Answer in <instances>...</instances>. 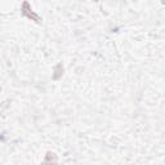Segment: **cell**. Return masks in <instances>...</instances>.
<instances>
[]
</instances>
